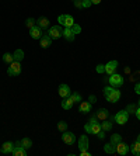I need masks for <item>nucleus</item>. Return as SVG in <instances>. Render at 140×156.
<instances>
[{"label":"nucleus","mask_w":140,"mask_h":156,"mask_svg":"<svg viewBox=\"0 0 140 156\" xmlns=\"http://www.w3.org/2000/svg\"><path fill=\"white\" fill-rule=\"evenodd\" d=\"M95 70H97V73H104L105 72V65H97Z\"/></svg>","instance_id":"nucleus-34"},{"label":"nucleus","mask_w":140,"mask_h":156,"mask_svg":"<svg viewBox=\"0 0 140 156\" xmlns=\"http://www.w3.org/2000/svg\"><path fill=\"white\" fill-rule=\"evenodd\" d=\"M130 152L135 156H140V142H135V144L130 146Z\"/></svg>","instance_id":"nucleus-25"},{"label":"nucleus","mask_w":140,"mask_h":156,"mask_svg":"<svg viewBox=\"0 0 140 156\" xmlns=\"http://www.w3.org/2000/svg\"><path fill=\"white\" fill-rule=\"evenodd\" d=\"M58 91H59V96H60L62 98H65V97H67V96L72 94V91H70V87H69L67 84H65V83L59 86Z\"/></svg>","instance_id":"nucleus-14"},{"label":"nucleus","mask_w":140,"mask_h":156,"mask_svg":"<svg viewBox=\"0 0 140 156\" xmlns=\"http://www.w3.org/2000/svg\"><path fill=\"white\" fill-rule=\"evenodd\" d=\"M49 20H48L46 17H39L38 20H36V26H39L42 30H45V28H48L49 27Z\"/></svg>","instance_id":"nucleus-20"},{"label":"nucleus","mask_w":140,"mask_h":156,"mask_svg":"<svg viewBox=\"0 0 140 156\" xmlns=\"http://www.w3.org/2000/svg\"><path fill=\"white\" fill-rule=\"evenodd\" d=\"M137 105H139V107H140V100H139V101H137Z\"/></svg>","instance_id":"nucleus-46"},{"label":"nucleus","mask_w":140,"mask_h":156,"mask_svg":"<svg viewBox=\"0 0 140 156\" xmlns=\"http://www.w3.org/2000/svg\"><path fill=\"white\" fill-rule=\"evenodd\" d=\"M104 152L105 153H109V155H111V153H115L116 152V146L114 145V144H111V142H109V144L104 145Z\"/></svg>","instance_id":"nucleus-24"},{"label":"nucleus","mask_w":140,"mask_h":156,"mask_svg":"<svg viewBox=\"0 0 140 156\" xmlns=\"http://www.w3.org/2000/svg\"><path fill=\"white\" fill-rule=\"evenodd\" d=\"M58 23L60 24V26H63V27H70L74 24V18L72 17L70 14H60L58 17Z\"/></svg>","instance_id":"nucleus-4"},{"label":"nucleus","mask_w":140,"mask_h":156,"mask_svg":"<svg viewBox=\"0 0 140 156\" xmlns=\"http://www.w3.org/2000/svg\"><path fill=\"white\" fill-rule=\"evenodd\" d=\"M21 145L24 146L25 149H29L31 146H32V141H31L29 138H22L21 139Z\"/></svg>","instance_id":"nucleus-27"},{"label":"nucleus","mask_w":140,"mask_h":156,"mask_svg":"<svg viewBox=\"0 0 140 156\" xmlns=\"http://www.w3.org/2000/svg\"><path fill=\"white\" fill-rule=\"evenodd\" d=\"M39 44L42 48H49L50 45H52V38L49 37V34H43V35L41 37Z\"/></svg>","instance_id":"nucleus-15"},{"label":"nucleus","mask_w":140,"mask_h":156,"mask_svg":"<svg viewBox=\"0 0 140 156\" xmlns=\"http://www.w3.org/2000/svg\"><path fill=\"white\" fill-rule=\"evenodd\" d=\"M48 34H49V37L52 38V40H59L60 37H63V30H62V26L60 24H58V26H52L49 28V31H48Z\"/></svg>","instance_id":"nucleus-5"},{"label":"nucleus","mask_w":140,"mask_h":156,"mask_svg":"<svg viewBox=\"0 0 140 156\" xmlns=\"http://www.w3.org/2000/svg\"><path fill=\"white\" fill-rule=\"evenodd\" d=\"M13 61H14V58H13V54H9V52H6V54L3 55V62H4V63H11Z\"/></svg>","instance_id":"nucleus-29"},{"label":"nucleus","mask_w":140,"mask_h":156,"mask_svg":"<svg viewBox=\"0 0 140 156\" xmlns=\"http://www.w3.org/2000/svg\"><path fill=\"white\" fill-rule=\"evenodd\" d=\"M91 108H93V105H91L90 101H81L79 105V111L81 114H88L91 113Z\"/></svg>","instance_id":"nucleus-13"},{"label":"nucleus","mask_w":140,"mask_h":156,"mask_svg":"<svg viewBox=\"0 0 140 156\" xmlns=\"http://www.w3.org/2000/svg\"><path fill=\"white\" fill-rule=\"evenodd\" d=\"M62 139H63V142H65L66 145H73V144L76 142V135L73 134V132H67V131H65L63 135H62Z\"/></svg>","instance_id":"nucleus-9"},{"label":"nucleus","mask_w":140,"mask_h":156,"mask_svg":"<svg viewBox=\"0 0 140 156\" xmlns=\"http://www.w3.org/2000/svg\"><path fill=\"white\" fill-rule=\"evenodd\" d=\"M136 110H137V105L136 104H129L128 107H126V111L129 114H135L136 113Z\"/></svg>","instance_id":"nucleus-32"},{"label":"nucleus","mask_w":140,"mask_h":156,"mask_svg":"<svg viewBox=\"0 0 140 156\" xmlns=\"http://www.w3.org/2000/svg\"><path fill=\"white\" fill-rule=\"evenodd\" d=\"M112 125H114V124H112V120H108V118H107V120L102 121V124H101V128H102L105 132H108V131L112 129Z\"/></svg>","instance_id":"nucleus-23"},{"label":"nucleus","mask_w":140,"mask_h":156,"mask_svg":"<svg viewBox=\"0 0 140 156\" xmlns=\"http://www.w3.org/2000/svg\"><path fill=\"white\" fill-rule=\"evenodd\" d=\"M14 149V144L13 142H4L2 146V152L3 153H11V151Z\"/></svg>","instance_id":"nucleus-21"},{"label":"nucleus","mask_w":140,"mask_h":156,"mask_svg":"<svg viewBox=\"0 0 140 156\" xmlns=\"http://www.w3.org/2000/svg\"><path fill=\"white\" fill-rule=\"evenodd\" d=\"M135 93H136V94H140V82L135 86Z\"/></svg>","instance_id":"nucleus-41"},{"label":"nucleus","mask_w":140,"mask_h":156,"mask_svg":"<svg viewBox=\"0 0 140 156\" xmlns=\"http://www.w3.org/2000/svg\"><path fill=\"white\" fill-rule=\"evenodd\" d=\"M125 73H130V69H129V68H128V66H126V68H125Z\"/></svg>","instance_id":"nucleus-44"},{"label":"nucleus","mask_w":140,"mask_h":156,"mask_svg":"<svg viewBox=\"0 0 140 156\" xmlns=\"http://www.w3.org/2000/svg\"><path fill=\"white\" fill-rule=\"evenodd\" d=\"M80 155L81 156H91V153L87 151V149H84V151H80Z\"/></svg>","instance_id":"nucleus-39"},{"label":"nucleus","mask_w":140,"mask_h":156,"mask_svg":"<svg viewBox=\"0 0 140 156\" xmlns=\"http://www.w3.org/2000/svg\"><path fill=\"white\" fill-rule=\"evenodd\" d=\"M63 37H65L67 41H74L76 34L72 31V28H69V27H65V30H63Z\"/></svg>","instance_id":"nucleus-18"},{"label":"nucleus","mask_w":140,"mask_h":156,"mask_svg":"<svg viewBox=\"0 0 140 156\" xmlns=\"http://www.w3.org/2000/svg\"><path fill=\"white\" fill-rule=\"evenodd\" d=\"M0 152H2V148H0Z\"/></svg>","instance_id":"nucleus-47"},{"label":"nucleus","mask_w":140,"mask_h":156,"mask_svg":"<svg viewBox=\"0 0 140 156\" xmlns=\"http://www.w3.org/2000/svg\"><path fill=\"white\" fill-rule=\"evenodd\" d=\"M11 155L13 156H25L27 155V149L21 145V141H18L14 144V149L11 151Z\"/></svg>","instance_id":"nucleus-8"},{"label":"nucleus","mask_w":140,"mask_h":156,"mask_svg":"<svg viewBox=\"0 0 140 156\" xmlns=\"http://www.w3.org/2000/svg\"><path fill=\"white\" fill-rule=\"evenodd\" d=\"M74 105V100L72 98V96H67V97L63 98V101H62V108L63 110H70Z\"/></svg>","instance_id":"nucleus-16"},{"label":"nucleus","mask_w":140,"mask_h":156,"mask_svg":"<svg viewBox=\"0 0 140 156\" xmlns=\"http://www.w3.org/2000/svg\"><path fill=\"white\" fill-rule=\"evenodd\" d=\"M34 26H36V20H34V18H27V21H25V27L31 30Z\"/></svg>","instance_id":"nucleus-30"},{"label":"nucleus","mask_w":140,"mask_h":156,"mask_svg":"<svg viewBox=\"0 0 140 156\" xmlns=\"http://www.w3.org/2000/svg\"><path fill=\"white\" fill-rule=\"evenodd\" d=\"M88 101H90L91 104H94V103L97 101V97H95V96H93V94H91L90 97H88Z\"/></svg>","instance_id":"nucleus-40"},{"label":"nucleus","mask_w":140,"mask_h":156,"mask_svg":"<svg viewBox=\"0 0 140 156\" xmlns=\"http://www.w3.org/2000/svg\"><path fill=\"white\" fill-rule=\"evenodd\" d=\"M29 35H31L32 40H41V37L43 35L42 28H41L39 26H34L32 28L29 30Z\"/></svg>","instance_id":"nucleus-10"},{"label":"nucleus","mask_w":140,"mask_h":156,"mask_svg":"<svg viewBox=\"0 0 140 156\" xmlns=\"http://www.w3.org/2000/svg\"><path fill=\"white\" fill-rule=\"evenodd\" d=\"M73 3H74V7H77V9H83V0H74Z\"/></svg>","instance_id":"nucleus-36"},{"label":"nucleus","mask_w":140,"mask_h":156,"mask_svg":"<svg viewBox=\"0 0 140 156\" xmlns=\"http://www.w3.org/2000/svg\"><path fill=\"white\" fill-rule=\"evenodd\" d=\"M91 4V0H83V9H88Z\"/></svg>","instance_id":"nucleus-35"},{"label":"nucleus","mask_w":140,"mask_h":156,"mask_svg":"<svg viewBox=\"0 0 140 156\" xmlns=\"http://www.w3.org/2000/svg\"><path fill=\"white\" fill-rule=\"evenodd\" d=\"M101 129H102V128H101V124H100V122H98V124H91V122H88V124H86V125H84V131H86L87 134L97 135Z\"/></svg>","instance_id":"nucleus-7"},{"label":"nucleus","mask_w":140,"mask_h":156,"mask_svg":"<svg viewBox=\"0 0 140 156\" xmlns=\"http://www.w3.org/2000/svg\"><path fill=\"white\" fill-rule=\"evenodd\" d=\"M97 138L98 139H104L105 138V131L104 129H101L100 132H98V134H97Z\"/></svg>","instance_id":"nucleus-38"},{"label":"nucleus","mask_w":140,"mask_h":156,"mask_svg":"<svg viewBox=\"0 0 140 156\" xmlns=\"http://www.w3.org/2000/svg\"><path fill=\"white\" fill-rule=\"evenodd\" d=\"M98 121H100V120H98V117L95 115V114H94L93 117H90V122L91 124H98Z\"/></svg>","instance_id":"nucleus-37"},{"label":"nucleus","mask_w":140,"mask_h":156,"mask_svg":"<svg viewBox=\"0 0 140 156\" xmlns=\"http://www.w3.org/2000/svg\"><path fill=\"white\" fill-rule=\"evenodd\" d=\"M116 69H118V61H109L105 65V73H108V75L115 73Z\"/></svg>","instance_id":"nucleus-12"},{"label":"nucleus","mask_w":140,"mask_h":156,"mask_svg":"<svg viewBox=\"0 0 140 156\" xmlns=\"http://www.w3.org/2000/svg\"><path fill=\"white\" fill-rule=\"evenodd\" d=\"M88 145H90V142H88V136H87V135H81L80 139H79V149L80 151L88 149Z\"/></svg>","instance_id":"nucleus-17"},{"label":"nucleus","mask_w":140,"mask_h":156,"mask_svg":"<svg viewBox=\"0 0 140 156\" xmlns=\"http://www.w3.org/2000/svg\"><path fill=\"white\" fill-rule=\"evenodd\" d=\"M108 83L111 84L112 87L118 89V87H121L123 84V77L115 72V73H112V75H109V77H108Z\"/></svg>","instance_id":"nucleus-3"},{"label":"nucleus","mask_w":140,"mask_h":156,"mask_svg":"<svg viewBox=\"0 0 140 156\" xmlns=\"http://www.w3.org/2000/svg\"><path fill=\"white\" fill-rule=\"evenodd\" d=\"M136 142H140V134L137 135V139H136Z\"/></svg>","instance_id":"nucleus-45"},{"label":"nucleus","mask_w":140,"mask_h":156,"mask_svg":"<svg viewBox=\"0 0 140 156\" xmlns=\"http://www.w3.org/2000/svg\"><path fill=\"white\" fill-rule=\"evenodd\" d=\"M135 115L137 117V120H140V107L137 105V110H136V113H135Z\"/></svg>","instance_id":"nucleus-42"},{"label":"nucleus","mask_w":140,"mask_h":156,"mask_svg":"<svg viewBox=\"0 0 140 156\" xmlns=\"http://www.w3.org/2000/svg\"><path fill=\"white\" fill-rule=\"evenodd\" d=\"M119 142H122V136L119 134H114V135H111V144H114V145H118Z\"/></svg>","instance_id":"nucleus-26"},{"label":"nucleus","mask_w":140,"mask_h":156,"mask_svg":"<svg viewBox=\"0 0 140 156\" xmlns=\"http://www.w3.org/2000/svg\"><path fill=\"white\" fill-rule=\"evenodd\" d=\"M70 28H72V31H73L74 34H80V33H81V27H80L79 24H76V23L73 24L72 27H70Z\"/></svg>","instance_id":"nucleus-33"},{"label":"nucleus","mask_w":140,"mask_h":156,"mask_svg":"<svg viewBox=\"0 0 140 156\" xmlns=\"http://www.w3.org/2000/svg\"><path fill=\"white\" fill-rule=\"evenodd\" d=\"M58 129L60 131V132H65V131L67 129V124H66V121H59V124H58Z\"/></svg>","instance_id":"nucleus-31"},{"label":"nucleus","mask_w":140,"mask_h":156,"mask_svg":"<svg viewBox=\"0 0 140 156\" xmlns=\"http://www.w3.org/2000/svg\"><path fill=\"white\" fill-rule=\"evenodd\" d=\"M70 96H72V98L74 100V104H80V103H81V96H80V93H77V91H73Z\"/></svg>","instance_id":"nucleus-28"},{"label":"nucleus","mask_w":140,"mask_h":156,"mask_svg":"<svg viewBox=\"0 0 140 156\" xmlns=\"http://www.w3.org/2000/svg\"><path fill=\"white\" fill-rule=\"evenodd\" d=\"M104 96L105 98H107V101L109 103H118L119 101V98H121V91L116 90L115 87H105L104 89Z\"/></svg>","instance_id":"nucleus-1"},{"label":"nucleus","mask_w":140,"mask_h":156,"mask_svg":"<svg viewBox=\"0 0 140 156\" xmlns=\"http://www.w3.org/2000/svg\"><path fill=\"white\" fill-rule=\"evenodd\" d=\"M95 115L98 117V120H101V121H104V120H107L108 117H109V113H108V110L107 108H100L95 113Z\"/></svg>","instance_id":"nucleus-19"},{"label":"nucleus","mask_w":140,"mask_h":156,"mask_svg":"<svg viewBox=\"0 0 140 156\" xmlns=\"http://www.w3.org/2000/svg\"><path fill=\"white\" fill-rule=\"evenodd\" d=\"M20 72H21V63L17 61H13L7 69V75L9 76H18Z\"/></svg>","instance_id":"nucleus-6"},{"label":"nucleus","mask_w":140,"mask_h":156,"mask_svg":"<svg viewBox=\"0 0 140 156\" xmlns=\"http://www.w3.org/2000/svg\"><path fill=\"white\" fill-rule=\"evenodd\" d=\"M91 3H93V4H100L101 0H91Z\"/></svg>","instance_id":"nucleus-43"},{"label":"nucleus","mask_w":140,"mask_h":156,"mask_svg":"<svg viewBox=\"0 0 140 156\" xmlns=\"http://www.w3.org/2000/svg\"><path fill=\"white\" fill-rule=\"evenodd\" d=\"M128 120H129V113H128L126 110H121V111H118V113L114 115V121H115L116 124H119V125H125V124L128 122Z\"/></svg>","instance_id":"nucleus-2"},{"label":"nucleus","mask_w":140,"mask_h":156,"mask_svg":"<svg viewBox=\"0 0 140 156\" xmlns=\"http://www.w3.org/2000/svg\"><path fill=\"white\" fill-rule=\"evenodd\" d=\"M130 151V146L129 145H126L125 142H119L118 145H116V153L121 156H125L128 155V152Z\"/></svg>","instance_id":"nucleus-11"},{"label":"nucleus","mask_w":140,"mask_h":156,"mask_svg":"<svg viewBox=\"0 0 140 156\" xmlns=\"http://www.w3.org/2000/svg\"><path fill=\"white\" fill-rule=\"evenodd\" d=\"M24 51L22 49H15L14 51V54H13V58H14V61H17V62H21L22 59H24Z\"/></svg>","instance_id":"nucleus-22"}]
</instances>
